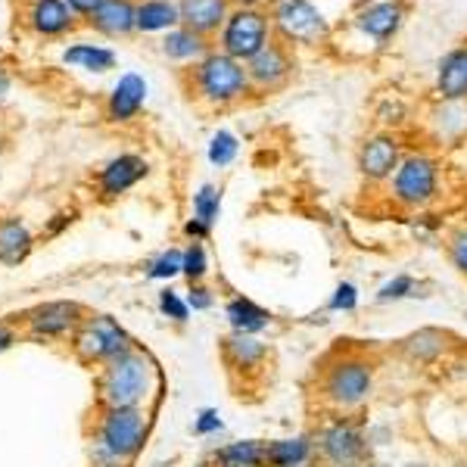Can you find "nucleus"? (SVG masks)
I'll list each match as a JSON object with an SVG mask.
<instances>
[{
  "label": "nucleus",
  "mask_w": 467,
  "mask_h": 467,
  "mask_svg": "<svg viewBox=\"0 0 467 467\" xmlns=\"http://www.w3.org/2000/svg\"><path fill=\"white\" fill-rule=\"evenodd\" d=\"M218 430H224V421L218 418L215 408H206V412H200L194 418V433L196 436H213V433H218Z\"/></svg>",
  "instance_id": "nucleus-38"
},
{
  "label": "nucleus",
  "mask_w": 467,
  "mask_h": 467,
  "mask_svg": "<svg viewBox=\"0 0 467 467\" xmlns=\"http://www.w3.org/2000/svg\"><path fill=\"white\" fill-rule=\"evenodd\" d=\"M218 213H222V187L203 184L200 191L194 194V218L213 228L218 222Z\"/></svg>",
  "instance_id": "nucleus-31"
},
{
  "label": "nucleus",
  "mask_w": 467,
  "mask_h": 467,
  "mask_svg": "<svg viewBox=\"0 0 467 467\" xmlns=\"http://www.w3.org/2000/svg\"><path fill=\"white\" fill-rule=\"evenodd\" d=\"M13 343H16V333H13L6 324H0V353H6V349H10Z\"/></svg>",
  "instance_id": "nucleus-42"
},
{
  "label": "nucleus",
  "mask_w": 467,
  "mask_h": 467,
  "mask_svg": "<svg viewBox=\"0 0 467 467\" xmlns=\"http://www.w3.org/2000/svg\"><path fill=\"white\" fill-rule=\"evenodd\" d=\"M6 91H10V78H6V72H0V100L6 97Z\"/></svg>",
  "instance_id": "nucleus-44"
},
{
  "label": "nucleus",
  "mask_w": 467,
  "mask_h": 467,
  "mask_svg": "<svg viewBox=\"0 0 467 467\" xmlns=\"http://www.w3.org/2000/svg\"><path fill=\"white\" fill-rule=\"evenodd\" d=\"M446 253H449L452 268H455L458 274L467 277V224H458V228L449 234Z\"/></svg>",
  "instance_id": "nucleus-36"
},
{
  "label": "nucleus",
  "mask_w": 467,
  "mask_h": 467,
  "mask_svg": "<svg viewBox=\"0 0 467 467\" xmlns=\"http://www.w3.org/2000/svg\"><path fill=\"white\" fill-rule=\"evenodd\" d=\"M399 349H402V355L412 362H421V364L436 362L449 349V333L440 331V327H418V331L408 333V337L399 343Z\"/></svg>",
  "instance_id": "nucleus-23"
},
{
  "label": "nucleus",
  "mask_w": 467,
  "mask_h": 467,
  "mask_svg": "<svg viewBox=\"0 0 467 467\" xmlns=\"http://www.w3.org/2000/svg\"><path fill=\"white\" fill-rule=\"evenodd\" d=\"M436 94L442 100H467V44H458L436 63Z\"/></svg>",
  "instance_id": "nucleus-18"
},
{
  "label": "nucleus",
  "mask_w": 467,
  "mask_h": 467,
  "mask_svg": "<svg viewBox=\"0 0 467 467\" xmlns=\"http://www.w3.org/2000/svg\"><path fill=\"white\" fill-rule=\"evenodd\" d=\"M78 16L65 6V0H32L28 4V25L44 38H60L78 25Z\"/></svg>",
  "instance_id": "nucleus-19"
},
{
  "label": "nucleus",
  "mask_w": 467,
  "mask_h": 467,
  "mask_svg": "<svg viewBox=\"0 0 467 467\" xmlns=\"http://www.w3.org/2000/svg\"><path fill=\"white\" fill-rule=\"evenodd\" d=\"M237 153H240V141H237V134H231V131H215L213 134V141H209V163L213 165H231L234 159H237Z\"/></svg>",
  "instance_id": "nucleus-32"
},
{
  "label": "nucleus",
  "mask_w": 467,
  "mask_h": 467,
  "mask_svg": "<svg viewBox=\"0 0 467 467\" xmlns=\"http://www.w3.org/2000/svg\"><path fill=\"white\" fill-rule=\"evenodd\" d=\"M97 4H100V0H65V6H69L75 16H84V19L97 10Z\"/></svg>",
  "instance_id": "nucleus-41"
},
{
  "label": "nucleus",
  "mask_w": 467,
  "mask_h": 467,
  "mask_svg": "<svg viewBox=\"0 0 467 467\" xmlns=\"http://www.w3.org/2000/svg\"><path fill=\"white\" fill-rule=\"evenodd\" d=\"M184 234L191 240H196V243H203V240H206L209 234H213V228H209V224H203V222H196V218H191V222L184 224Z\"/></svg>",
  "instance_id": "nucleus-40"
},
{
  "label": "nucleus",
  "mask_w": 467,
  "mask_h": 467,
  "mask_svg": "<svg viewBox=\"0 0 467 467\" xmlns=\"http://www.w3.org/2000/svg\"><path fill=\"white\" fill-rule=\"evenodd\" d=\"M72 349L84 364H106L119 359L122 353H128V349H134V343L119 327V321H113L109 315H94L84 318L78 331L72 333Z\"/></svg>",
  "instance_id": "nucleus-7"
},
{
  "label": "nucleus",
  "mask_w": 467,
  "mask_h": 467,
  "mask_svg": "<svg viewBox=\"0 0 467 467\" xmlns=\"http://www.w3.org/2000/svg\"><path fill=\"white\" fill-rule=\"evenodd\" d=\"M274 41L268 10L262 6H234L218 32V50L240 63H250L262 47Z\"/></svg>",
  "instance_id": "nucleus-6"
},
{
  "label": "nucleus",
  "mask_w": 467,
  "mask_h": 467,
  "mask_svg": "<svg viewBox=\"0 0 467 467\" xmlns=\"http://www.w3.org/2000/svg\"><path fill=\"white\" fill-rule=\"evenodd\" d=\"M433 125L440 141H452V137H462L467 131V100H442L433 109Z\"/></svg>",
  "instance_id": "nucleus-28"
},
{
  "label": "nucleus",
  "mask_w": 467,
  "mask_h": 467,
  "mask_svg": "<svg viewBox=\"0 0 467 467\" xmlns=\"http://www.w3.org/2000/svg\"><path fill=\"white\" fill-rule=\"evenodd\" d=\"M224 318H228L234 333H243V337H259L262 331L274 324V315L268 309H262L259 303H253L250 296H231L224 305Z\"/></svg>",
  "instance_id": "nucleus-20"
},
{
  "label": "nucleus",
  "mask_w": 467,
  "mask_h": 467,
  "mask_svg": "<svg viewBox=\"0 0 467 467\" xmlns=\"http://www.w3.org/2000/svg\"><path fill=\"white\" fill-rule=\"evenodd\" d=\"M191 94L209 106H234L253 94L246 63L234 60L222 50H209L191 69Z\"/></svg>",
  "instance_id": "nucleus-2"
},
{
  "label": "nucleus",
  "mask_w": 467,
  "mask_h": 467,
  "mask_svg": "<svg viewBox=\"0 0 467 467\" xmlns=\"http://www.w3.org/2000/svg\"><path fill=\"white\" fill-rule=\"evenodd\" d=\"M315 455L324 458V464L331 467H359L368 455V442H364L362 430L353 421L337 418L318 430Z\"/></svg>",
  "instance_id": "nucleus-9"
},
{
  "label": "nucleus",
  "mask_w": 467,
  "mask_h": 467,
  "mask_svg": "<svg viewBox=\"0 0 467 467\" xmlns=\"http://www.w3.org/2000/svg\"><path fill=\"white\" fill-rule=\"evenodd\" d=\"M87 25L106 38H128L137 32V4L134 0H100L97 10L87 16Z\"/></svg>",
  "instance_id": "nucleus-16"
},
{
  "label": "nucleus",
  "mask_w": 467,
  "mask_h": 467,
  "mask_svg": "<svg viewBox=\"0 0 467 467\" xmlns=\"http://www.w3.org/2000/svg\"><path fill=\"white\" fill-rule=\"evenodd\" d=\"M402 163V141L392 131H377L362 141L359 153H355V165H359L362 178L371 184H383L392 178V172Z\"/></svg>",
  "instance_id": "nucleus-11"
},
{
  "label": "nucleus",
  "mask_w": 467,
  "mask_h": 467,
  "mask_svg": "<svg viewBox=\"0 0 467 467\" xmlns=\"http://www.w3.org/2000/svg\"><path fill=\"white\" fill-rule=\"evenodd\" d=\"M440 181H442V165L433 153H405L399 169L392 172L390 196L396 206L402 209H427L430 203L440 200Z\"/></svg>",
  "instance_id": "nucleus-4"
},
{
  "label": "nucleus",
  "mask_w": 467,
  "mask_h": 467,
  "mask_svg": "<svg viewBox=\"0 0 467 467\" xmlns=\"http://www.w3.org/2000/svg\"><path fill=\"white\" fill-rule=\"evenodd\" d=\"M153 383V362L141 349H128L119 359L106 362L100 371L97 392L104 408H141L150 396Z\"/></svg>",
  "instance_id": "nucleus-3"
},
{
  "label": "nucleus",
  "mask_w": 467,
  "mask_h": 467,
  "mask_svg": "<svg viewBox=\"0 0 467 467\" xmlns=\"http://www.w3.org/2000/svg\"><path fill=\"white\" fill-rule=\"evenodd\" d=\"M63 63L87 72H109L115 69V54L109 47H100V44H75V47L63 50Z\"/></svg>",
  "instance_id": "nucleus-29"
},
{
  "label": "nucleus",
  "mask_w": 467,
  "mask_h": 467,
  "mask_svg": "<svg viewBox=\"0 0 467 467\" xmlns=\"http://www.w3.org/2000/svg\"><path fill=\"white\" fill-rule=\"evenodd\" d=\"M312 458H315V436H309V433L265 442V464L268 467H305Z\"/></svg>",
  "instance_id": "nucleus-21"
},
{
  "label": "nucleus",
  "mask_w": 467,
  "mask_h": 467,
  "mask_svg": "<svg viewBox=\"0 0 467 467\" xmlns=\"http://www.w3.org/2000/svg\"><path fill=\"white\" fill-rule=\"evenodd\" d=\"M147 91H150L147 78L137 75V72H125L106 97V119L109 122L137 119V113H141L144 104H147Z\"/></svg>",
  "instance_id": "nucleus-15"
},
{
  "label": "nucleus",
  "mask_w": 467,
  "mask_h": 467,
  "mask_svg": "<svg viewBox=\"0 0 467 467\" xmlns=\"http://www.w3.org/2000/svg\"><path fill=\"white\" fill-rule=\"evenodd\" d=\"M178 13L181 25L213 41L222 32L224 19H228L231 4L228 0H178Z\"/></svg>",
  "instance_id": "nucleus-17"
},
{
  "label": "nucleus",
  "mask_w": 467,
  "mask_h": 467,
  "mask_svg": "<svg viewBox=\"0 0 467 467\" xmlns=\"http://www.w3.org/2000/svg\"><path fill=\"white\" fill-rule=\"evenodd\" d=\"M421 290V283L414 281L412 274H396L383 283L381 290L374 293V303L377 305H390V303H405V299H414Z\"/></svg>",
  "instance_id": "nucleus-30"
},
{
  "label": "nucleus",
  "mask_w": 467,
  "mask_h": 467,
  "mask_svg": "<svg viewBox=\"0 0 467 467\" xmlns=\"http://www.w3.org/2000/svg\"><path fill=\"white\" fill-rule=\"evenodd\" d=\"M144 440H147V414L141 408H106L97 440L106 455L128 462L141 452Z\"/></svg>",
  "instance_id": "nucleus-8"
},
{
  "label": "nucleus",
  "mask_w": 467,
  "mask_h": 467,
  "mask_svg": "<svg viewBox=\"0 0 467 467\" xmlns=\"http://www.w3.org/2000/svg\"><path fill=\"white\" fill-rule=\"evenodd\" d=\"M206 272H209V255H206V246L196 243V240H194V243L184 250V272H181V274H184L191 283H200L203 277H206Z\"/></svg>",
  "instance_id": "nucleus-34"
},
{
  "label": "nucleus",
  "mask_w": 467,
  "mask_h": 467,
  "mask_svg": "<svg viewBox=\"0 0 467 467\" xmlns=\"http://www.w3.org/2000/svg\"><path fill=\"white\" fill-rule=\"evenodd\" d=\"M293 72H296L293 47H287V44L277 38L246 63V75H250L253 91H262V94H274L281 91V87H287Z\"/></svg>",
  "instance_id": "nucleus-10"
},
{
  "label": "nucleus",
  "mask_w": 467,
  "mask_h": 467,
  "mask_svg": "<svg viewBox=\"0 0 467 467\" xmlns=\"http://www.w3.org/2000/svg\"><path fill=\"white\" fill-rule=\"evenodd\" d=\"M181 25L178 0H141L137 4V32H172Z\"/></svg>",
  "instance_id": "nucleus-25"
},
{
  "label": "nucleus",
  "mask_w": 467,
  "mask_h": 467,
  "mask_svg": "<svg viewBox=\"0 0 467 467\" xmlns=\"http://www.w3.org/2000/svg\"><path fill=\"white\" fill-rule=\"evenodd\" d=\"M222 355L231 371H255L268 359V346L255 337H243V333H231L222 340Z\"/></svg>",
  "instance_id": "nucleus-22"
},
{
  "label": "nucleus",
  "mask_w": 467,
  "mask_h": 467,
  "mask_svg": "<svg viewBox=\"0 0 467 467\" xmlns=\"http://www.w3.org/2000/svg\"><path fill=\"white\" fill-rule=\"evenodd\" d=\"M32 253V234L19 218H4L0 222V262L4 265H19Z\"/></svg>",
  "instance_id": "nucleus-26"
},
{
  "label": "nucleus",
  "mask_w": 467,
  "mask_h": 467,
  "mask_svg": "<svg viewBox=\"0 0 467 467\" xmlns=\"http://www.w3.org/2000/svg\"><path fill=\"white\" fill-rule=\"evenodd\" d=\"M405 16H408L405 0H371V4H362V10L353 16V25L368 41H374L377 47H386V44L402 32Z\"/></svg>",
  "instance_id": "nucleus-12"
},
{
  "label": "nucleus",
  "mask_w": 467,
  "mask_h": 467,
  "mask_svg": "<svg viewBox=\"0 0 467 467\" xmlns=\"http://www.w3.org/2000/svg\"><path fill=\"white\" fill-rule=\"evenodd\" d=\"M228 4H231V10H234V6H265L268 0H228Z\"/></svg>",
  "instance_id": "nucleus-43"
},
{
  "label": "nucleus",
  "mask_w": 467,
  "mask_h": 467,
  "mask_svg": "<svg viewBox=\"0 0 467 467\" xmlns=\"http://www.w3.org/2000/svg\"><path fill=\"white\" fill-rule=\"evenodd\" d=\"M181 272H184V253L165 250L163 255H156V259L150 262L147 277H153V281H172V277H178Z\"/></svg>",
  "instance_id": "nucleus-33"
},
{
  "label": "nucleus",
  "mask_w": 467,
  "mask_h": 467,
  "mask_svg": "<svg viewBox=\"0 0 467 467\" xmlns=\"http://www.w3.org/2000/svg\"><path fill=\"white\" fill-rule=\"evenodd\" d=\"M184 299L194 312H209L215 305V293L209 287H203V283H191V290H187Z\"/></svg>",
  "instance_id": "nucleus-39"
},
{
  "label": "nucleus",
  "mask_w": 467,
  "mask_h": 467,
  "mask_svg": "<svg viewBox=\"0 0 467 467\" xmlns=\"http://www.w3.org/2000/svg\"><path fill=\"white\" fill-rule=\"evenodd\" d=\"M200 467H206V464H200Z\"/></svg>",
  "instance_id": "nucleus-45"
},
{
  "label": "nucleus",
  "mask_w": 467,
  "mask_h": 467,
  "mask_svg": "<svg viewBox=\"0 0 467 467\" xmlns=\"http://www.w3.org/2000/svg\"><path fill=\"white\" fill-rule=\"evenodd\" d=\"M150 174V163L144 156H134V153H122V156L109 159V163L100 169L97 174V187L104 196H122L128 194L134 184H141Z\"/></svg>",
  "instance_id": "nucleus-14"
},
{
  "label": "nucleus",
  "mask_w": 467,
  "mask_h": 467,
  "mask_svg": "<svg viewBox=\"0 0 467 467\" xmlns=\"http://www.w3.org/2000/svg\"><path fill=\"white\" fill-rule=\"evenodd\" d=\"M215 467H268L265 464V442L262 440H240L215 449Z\"/></svg>",
  "instance_id": "nucleus-27"
},
{
  "label": "nucleus",
  "mask_w": 467,
  "mask_h": 467,
  "mask_svg": "<svg viewBox=\"0 0 467 467\" xmlns=\"http://www.w3.org/2000/svg\"><path fill=\"white\" fill-rule=\"evenodd\" d=\"M82 321H84V309L78 303H44L25 315V324L28 331H32V337H44V340L78 331Z\"/></svg>",
  "instance_id": "nucleus-13"
},
{
  "label": "nucleus",
  "mask_w": 467,
  "mask_h": 467,
  "mask_svg": "<svg viewBox=\"0 0 467 467\" xmlns=\"http://www.w3.org/2000/svg\"><path fill=\"white\" fill-rule=\"evenodd\" d=\"M213 50V44L209 38H203V35L191 32V28L178 25L172 28V32H165V41H163V54L169 56V60H178V63H200L203 56Z\"/></svg>",
  "instance_id": "nucleus-24"
},
{
  "label": "nucleus",
  "mask_w": 467,
  "mask_h": 467,
  "mask_svg": "<svg viewBox=\"0 0 467 467\" xmlns=\"http://www.w3.org/2000/svg\"><path fill=\"white\" fill-rule=\"evenodd\" d=\"M268 19L287 47H321L331 38V22L312 0H268Z\"/></svg>",
  "instance_id": "nucleus-5"
},
{
  "label": "nucleus",
  "mask_w": 467,
  "mask_h": 467,
  "mask_svg": "<svg viewBox=\"0 0 467 467\" xmlns=\"http://www.w3.org/2000/svg\"><path fill=\"white\" fill-rule=\"evenodd\" d=\"M28 4H32V0H28Z\"/></svg>",
  "instance_id": "nucleus-46"
},
{
  "label": "nucleus",
  "mask_w": 467,
  "mask_h": 467,
  "mask_svg": "<svg viewBox=\"0 0 467 467\" xmlns=\"http://www.w3.org/2000/svg\"><path fill=\"white\" fill-rule=\"evenodd\" d=\"M359 303H362L359 287H355L353 281H340L337 287H333L331 299H327V312H355Z\"/></svg>",
  "instance_id": "nucleus-35"
},
{
  "label": "nucleus",
  "mask_w": 467,
  "mask_h": 467,
  "mask_svg": "<svg viewBox=\"0 0 467 467\" xmlns=\"http://www.w3.org/2000/svg\"><path fill=\"white\" fill-rule=\"evenodd\" d=\"M374 362L359 353H340L321 368L318 396L333 412H355L374 392Z\"/></svg>",
  "instance_id": "nucleus-1"
},
{
  "label": "nucleus",
  "mask_w": 467,
  "mask_h": 467,
  "mask_svg": "<svg viewBox=\"0 0 467 467\" xmlns=\"http://www.w3.org/2000/svg\"><path fill=\"white\" fill-rule=\"evenodd\" d=\"M159 312H163L165 318H172L174 324H184V321L191 318V305H187V299L181 293H174L172 287H165L163 293H159Z\"/></svg>",
  "instance_id": "nucleus-37"
}]
</instances>
